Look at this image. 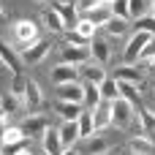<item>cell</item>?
Segmentation results:
<instances>
[{
    "label": "cell",
    "mask_w": 155,
    "mask_h": 155,
    "mask_svg": "<svg viewBox=\"0 0 155 155\" xmlns=\"http://www.w3.org/2000/svg\"><path fill=\"white\" fill-rule=\"evenodd\" d=\"M150 38H153V33H144V30H136L134 33V38L125 44V52H123V60L131 65V63H136L139 57H142V52H144V46L150 44Z\"/></svg>",
    "instance_id": "obj_1"
},
{
    "label": "cell",
    "mask_w": 155,
    "mask_h": 155,
    "mask_svg": "<svg viewBox=\"0 0 155 155\" xmlns=\"http://www.w3.org/2000/svg\"><path fill=\"white\" fill-rule=\"evenodd\" d=\"M131 123H134V106H131L125 98L112 101V125H117V128H128Z\"/></svg>",
    "instance_id": "obj_2"
},
{
    "label": "cell",
    "mask_w": 155,
    "mask_h": 155,
    "mask_svg": "<svg viewBox=\"0 0 155 155\" xmlns=\"http://www.w3.org/2000/svg\"><path fill=\"white\" fill-rule=\"evenodd\" d=\"M52 52V44L49 41H35V44H30V46H25V52H22V63H27V65H38L46 54Z\"/></svg>",
    "instance_id": "obj_3"
},
{
    "label": "cell",
    "mask_w": 155,
    "mask_h": 155,
    "mask_svg": "<svg viewBox=\"0 0 155 155\" xmlns=\"http://www.w3.org/2000/svg\"><path fill=\"white\" fill-rule=\"evenodd\" d=\"M14 35H16V41H19V44L30 46V44H35V41H38V25H35V22H30V19H19V22L14 25Z\"/></svg>",
    "instance_id": "obj_4"
},
{
    "label": "cell",
    "mask_w": 155,
    "mask_h": 155,
    "mask_svg": "<svg viewBox=\"0 0 155 155\" xmlns=\"http://www.w3.org/2000/svg\"><path fill=\"white\" fill-rule=\"evenodd\" d=\"M25 134H22V128L19 125H8V128H3V136H0V144L5 147V150H11V155L16 153V150H22L25 147Z\"/></svg>",
    "instance_id": "obj_5"
},
{
    "label": "cell",
    "mask_w": 155,
    "mask_h": 155,
    "mask_svg": "<svg viewBox=\"0 0 155 155\" xmlns=\"http://www.w3.org/2000/svg\"><path fill=\"white\" fill-rule=\"evenodd\" d=\"M60 57H63V63H71V65H84L93 54H90V49H87V46H74V44H65V46H63V52H60Z\"/></svg>",
    "instance_id": "obj_6"
},
{
    "label": "cell",
    "mask_w": 155,
    "mask_h": 155,
    "mask_svg": "<svg viewBox=\"0 0 155 155\" xmlns=\"http://www.w3.org/2000/svg\"><path fill=\"white\" fill-rule=\"evenodd\" d=\"M57 101H71V104H84V84H79V82H68V84H57Z\"/></svg>",
    "instance_id": "obj_7"
},
{
    "label": "cell",
    "mask_w": 155,
    "mask_h": 155,
    "mask_svg": "<svg viewBox=\"0 0 155 155\" xmlns=\"http://www.w3.org/2000/svg\"><path fill=\"white\" fill-rule=\"evenodd\" d=\"M112 76H114L117 82H131V84H136L139 90H142V82H144V71H142V65H120Z\"/></svg>",
    "instance_id": "obj_8"
},
{
    "label": "cell",
    "mask_w": 155,
    "mask_h": 155,
    "mask_svg": "<svg viewBox=\"0 0 155 155\" xmlns=\"http://www.w3.org/2000/svg\"><path fill=\"white\" fill-rule=\"evenodd\" d=\"M22 104H25V109H27V112L41 109V104H44V93H41L38 82L27 79V87H25V98H22Z\"/></svg>",
    "instance_id": "obj_9"
},
{
    "label": "cell",
    "mask_w": 155,
    "mask_h": 155,
    "mask_svg": "<svg viewBox=\"0 0 155 155\" xmlns=\"http://www.w3.org/2000/svg\"><path fill=\"white\" fill-rule=\"evenodd\" d=\"M90 54H93L101 65H106V63L112 60V46H109V41H106V38H101V35L90 38Z\"/></svg>",
    "instance_id": "obj_10"
},
{
    "label": "cell",
    "mask_w": 155,
    "mask_h": 155,
    "mask_svg": "<svg viewBox=\"0 0 155 155\" xmlns=\"http://www.w3.org/2000/svg\"><path fill=\"white\" fill-rule=\"evenodd\" d=\"M76 76H79V68H76V65H71V63H60V65H54V68H52V82H54V84L76 82Z\"/></svg>",
    "instance_id": "obj_11"
},
{
    "label": "cell",
    "mask_w": 155,
    "mask_h": 155,
    "mask_svg": "<svg viewBox=\"0 0 155 155\" xmlns=\"http://www.w3.org/2000/svg\"><path fill=\"white\" fill-rule=\"evenodd\" d=\"M22 134L27 136V139H33V136H38V134H44L46 128H49V123H46V117H41V114H30L22 125Z\"/></svg>",
    "instance_id": "obj_12"
},
{
    "label": "cell",
    "mask_w": 155,
    "mask_h": 155,
    "mask_svg": "<svg viewBox=\"0 0 155 155\" xmlns=\"http://www.w3.org/2000/svg\"><path fill=\"white\" fill-rule=\"evenodd\" d=\"M44 153L46 155H60L65 147H63V139H60V131L57 128H46L44 131Z\"/></svg>",
    "instance_id": "obj_13"
},
{
    "label": "cell",
    "mask_w": 155,
    "mask_h": 155,
    "mask_svg": "<svg viewBox=\"0 0 155 155\" xmlns=\"http://www.w3.org/2000/svg\"><path fill=\"white\" fill-rule=\"evenodd\" d=\"M117 87H120V98H125L136 112L144 106V104H142V90H139L136 84H131V82H117Z\"/></svg>",
    "instance_id": "obj_14"
},
{
    "label": "cell",
    "mask_w": 155,
    "mask_h": 155,
    "mask_svg": "<svg viewBox=\"0 0 155 155\" xmlns=\"http://www.w3.org/2000/svg\"><path fill=\"white\" fill-rule=\"evenodd\" d=\"M0 63H3L11 74H22V57H19L8 44H0Z\"/></svg>",
    "instance_id": "obj_15"
},
{
    "label": "cell",
    "mask_w": 155,
    "mask_h": 155,
    "mask_svg": "<svg viewBox=\"0 0 155 155\" xmlns=\"http://www.w3.org/2000/svg\"><path fill=\"white\" fill-rule=\"evenodd\" d=\"M54 11L63 16L65 30H74V27L79 25V11H76V3H57V5H54Z\"/></svg>",
    "instance_id": "obj_16"
},
{
    "label": "cell",
    "mask_w": 155,
    "mask_h": 155,
    "mask_svg": "<svg viewBox=\"0 0 155 155\" xmlns=\"http://www.w3.org/2000/svg\"><path fill=\"white\" fill-rule=\"evenodd\" d=\"M84 112L82 104H71V101H57L54 104V114L63 120H79V114Z\"/></svg>",
    "instance_id": "obj_17"
},
{
    "label": "cell",
    "mask_w": 155,
    "mask_h": 155,
    "mask_svg": "<svg viewBox=\"0 0 155 155\" xmlns=\"http://www.w3.org/2000/svg\"><path fill=\"white\" fill-rule=\"evenodd\" d=\"M93 120H95V131L112 125V101H101V104L93 109Z\"/></svg>",
    "instance_id": "obj_18"
},
{
    "label": "cell",
    "mask_w": 155,
    "mask_h": 155,
    "mask_svg": "<svg viewBox=\"0 0 155 155\" xmlns=\"http://www.w3.org/2000/svg\"><path fill=\"white\" fill-rule=\"evenodd\" d=\"M57 131H60L63 147H74V142H79V123L76 120H63V125Z\"/></svg>",
    "instance_id": "obj_19"
},
{
    "label": "cell",
    "mask_w": 155,
    "mask_h": 155,
    "mask_svg": "<svg viewBox=\"0 0 155 155\" xmlns=\"http://www.w3.org/2000/svg\"><path fill=\"white\" fill-rule=\"evenodd\" d=\"M128 150L134 155H150L155 150V142L147 136V134H139V136H134L131 142H128Z\"/></svg>",
    "instance_id": "obj_20"
},
{
    "label": "cell",
    "mask_w": 155,
    "mask_h": 155,
    "mask_svg": "<svg viewBox=\"0 0 155 155\" xmlns=\"http://www.w3.org/2000/svg\"><path fill=\"white\" fill-rule=\"evenodd\" d=\"M41 22H44L46 30H52V33H65V22H63V16H60L54 8H44Z\"/></svg>",
    "instance_id": "obj_21"
},
{
    "label": "cell",
    "mask_w": 155,
    "mask_h": 155,
    "mask_svg": "<svg viewBox=\"0 0 155 155\" xmlns=\"http://www.w3.org/2000/svg\"><path fill=\"white\" fill-rule=\"evenodd\" d=\"M76 123H79V139H90L95 134V120H93V112L90 109H84Z\"/></svg>",
    "instance_id": "obj_22"
},
{
    "label": "cell",
    "mask_w": 155,
    "mask_h": 155,
    "mask_svg": "<svg viewBox=\"0 0 155 155\" xmlns=\"http://www.w3.org/2000/svg\"><path fill=\"white\" fill-rule=\"evenodd\" d=\"M98 90H101V98H104V101H117V98H120V87H117V79H114V76H112V79L106 76V79L98 84Z\"/></svg>",
    "instance_id": "obj_23"
},
{
    "label": "cell",
    "mask_w": 155,
    "mask_h": 155,
    "mask_svg": "<svg viewBox=\"0 0 155 155\" xmlns=\"http://www.w3.org/2000/svg\"><path fill=\"white\" fill-rule=\"evenodd\" d=\"M84 16H87L93 25H98V27H101V25H106V22L112 19V8L104 3V5H98V8H93V11H87Z\"/></svg>",
    "instance_id": "obj_24"
},
{
    "label": "cell",
    "mask_w": 155,
    "mask_h": 155,
    "mask_svg": "<svg viewBox=\"0 0 155 155\" xmlns=\"http://www.w3.org/2000/svg\"><path fill=\"white\" fill-rule=\"evenodd\" d=\"M104 98H101V90H98V84H90V82H84V109H95L98 104H101Z\"/></svg>",
    "instance_id": "obj_25"
},
{
    "label": "cell",
    "mask_w": 155,
    "mask_h": 155,
    "mask_svg": "<svg viewBox=\"0 0 155 155\" xmlns=\"http://www.w3.org/2000/svg\"><path fill=\"white\" fill-rule=\"evenodd\" d=\"M104 27H106V33H109L112 38H120V35H125V33H128V22H125V19H120V16H114V14H112V19H109Z\"/></svg>",
    "instance_id": "obj_26"
},
{
    "label": "cell",
    "mask_w": 155,
    "mask_h": 155,
    "mask_svg": "<svg viewBox=\"0 0 155 155\" xmlns=\"http://www.w3.org/2000/svg\"><path fill=\"white\" fill-rule=\"evenodd\" d=\"M19 101H22V98H16L14 93H5V95H0V112H3L5 117L16 114V109H19Z\"/></svg>",
    "instance_id": "obj_27"
},
{
    "label": "cell",
    "mask_w": 155,
    "mask_h": 155,
    "mask_svg": "<svg viewBox=\"0 0 155 155\" xmlns=\"http://www.w3.org/2000/svg\"><path fill=\"white\" fill-rule=\"evenodd\" d=\"M84 153H87V155H106V153H109V142L101 139V136H90Z\"/></svg>",
    "instance_id": "obj_28"
},
{
    "label": "cell",
    "mask_w": 155,
    "mask_h": 155,
    "mask_svg": "<svg viewBox=\"0 0 155 155\" xmlns=\"http://www.w3.org/2000/svg\"><path fill=\"white\" fill-rule=\"evenodd\" d=\"M74 30H76V33L84 38V41H90V38H95V33H98V25H93L87 16H79V25H76Z\"/></svg>",
    "instance_id": "obj_29"
},
{
    "label": "cell",
    "mask_w": 155,
    "mask_h": 155,
    "mask_svg": "<svg viewBox=\"0 0 155 155\" xmlns=\"http://www.w3.org/2000/svg\"><path fill=\"white\" fill-rule=\"evenodd\" d=\"M82 76H84V82H90V84H101V82L106 79V74H104L101 65H84V68H82Z\"/></svg>",
    "instance_id": "obj_30"
},
{
    "label": "cell",
    "mask_w": 155,
    "mask_h": 155,
    "mask_svg": "<svg viewBox=\"0 0 155 155\" xmlns=\"http://www.w3.org/2000/svg\"><path fill=\"white\" fill-rule=\"evenodd\" d=\"M139 128H142V134H150V131H155V114L150 112V109H139Z\"/></svg>",
    "instance_id": "obj_31"
},
{
    "label": "cell",
    "mask_w": 155,
    "mask_h": 155,
    "mask_svg": "<svg viewBox=\"0 0 155 155\" xmlns=\"http://www.w3.org/2000/svg\"><path fill=\"white\" fill-rule=\"evenodd\" d=\"M150 8V0H128V11H131V19H142Z\"/></svg>",
    "instance_id": "obj_32"
},
{
    "label": "cell",
    "mask_w": 155,
    "mask_h": 155,
    "mask_svg": "<svg viewBox=\"0 0 155 155\" xmlns=\"http://www.w3.org/2000/svg\"><path fill=\"white\" fill-rule=\"evenodd\" d=\"M25 87H27V79L22 74H14V82H11V93L16 98H25Z\"/></svg>",
    "instance_id": "obj_33"
},
{
    "label": "cell",
    "mask_w": 155,
    "mask_h": 155,
    "mask_svg": "<svg viewBox=\"0 0 155 155\" xmlns=\"http://www.w3.org/2000/svg\"><path fill=\"white\" fill-rule=\"evenodd\" d=\"M112 14H114V16H120V19H131L128 0H114V3H112Z\"/></svg>",
    "instance_id": "obj_34"
},
{
    "label": "cell",
    "mask_w": 155,
    "mask_h": 155,
    "mask_svg": "<svg viewBox=\"0 0 155 155\" xmlns=\"http://www.w3.org/2000/svg\"><path fill=\"white\" fill-rule=\"evenodd\" d=\"M136 30H144V33H153L155 35V16H142V19H136Z\"/></svg>",
    "instance_id": "obj_35"
},
{
    "label": "cell",
    "mask_w": 155,
    "mask_h": 155,
    "mask_svg": "<svg viewBox=\"0 0 155 155\" xmlns=\"http://www.w3.org/2000/svg\"><path fill=\"white\" fill-rule=\"evenodd\" d=\"M98 5H104V0H76V11L79 14H87V11L98 8Z\"/></svg>",
    "instance_id": "obj_36"
},
{
    "label": "cell",
    "mask_w": 155,
    "mask_h": 155,
    "mask_svg": "<svg viewBox=\"0 0 155 155\" xmlns=\"http://www.w3.org/2000/svg\"><path fill=\"white\" fill-rule=\"evenodd\" d=\"M139 60H142L139 65H144V63H150V60H155V35L150 38V44L144 46V52H142V57H139Z\"/></svg>",
    "instance_id": "obj_37"
},
{
    "label": "cell",
    "mask_w": 155,
    "mask_h": 155,
    "mask_svg": "<svg viewBox=\"0 0 155 155\" xmlns=\"http://www.w3.org/2000/svg\"><path fill=\"white\" fill-rule=\"evenodd\" d=\"M60 155H79V153H76L74 147H65V150H63V153H60Z\"/></svg>",
    "instance_id": "obj_38"
},
{
    "label": "cell",
    "mask_w": 155,
    "mask_h": 155,
    "mask_svg": "<svg viewBox=\"0 0 155 155\" xmlns=\"http://www.w3.org/2000/svg\"><path fill=\"white\" fill-rule=\"evenodd\" d=\"M14 155H33V153H27V150L22 147V150H16V153H14Z\"/></svg>",
    "instance_id": "obj_39"
},
{
    "label": "cell",
    "mask_w": 155,
    "mask_h": 155,
    "mask_svg": "<svg viewBox=\"0 0 155 155\" xmlns=\"http://www.w3.org/2000/svg\"><path fill=\"white\" fill-rule=\"evenodd\" d=\"M5 22V11H3V5H0V25Z\"/></svg>",
    "instance_id": "obj_40"
},
{
    "label": "cell",
    "mask_w": 155,
    "mask_h": 155,
    "mask_svg": "<svg viewBox=\"0 0 155 155\" xmlns=\"http://www.w3.org/2000/svg\"><path fill=\"white\" fill-rule=\"evenodd\" d=\"M150 11H153V16H155V0H150Z\"/></svg>",
    "instance_id": "obj_41"
},
{
    "label": "cell",
    "mask_w": 155,
    "mask_h": 155,
    "mask_svg": "<svg viewBox=\"0 0 155 155\" xmlns=\"http://www.w3.org/2000/svg\"><path fill=\"white\" fill-rule=\"evenodd\" d=\"M104 3H114V0H104Z\"/></svg>",
    "instance_id": "obj_42"
},
{
    "label": "cell",
    "mask_w": 155,
    "mask_h": 155,
    "mask_svg": "<svg viewBox=\"0 0 155 155\" xmlns=\"http://www.w3.org/2000/svg\"><path fill=\"white\" fill-rule=\"evenodd\" d=\"M35 3H46V0H35Z\"/></svg>",
    "instance_id": "obj_43"
},
{
    "label": "cell",
    "mask_w": 155,
    "mask_h": 155,
    "mask_svg": "<svg viewBox=\"0 0 155 155\" xmlns=\"http://www.w3.org/2000/svg\"><path fill=\"white\" fill-rule=\"evenodd\" d=\"M0 155H3V153H0Z\"/></svg>",
    "instance_id": "obj_44"
}]
</instances>
